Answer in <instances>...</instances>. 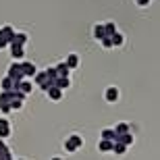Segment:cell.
Instances as JSON below:
<instances>
[{"label":"cell","instance_id":"obj_15","mask_svg":"<svg viewBox=\"0 0 160 160\" xmlns=\"http://www.w3.org/2000/svg\"><path fill=\"white\" fill-rule=\"evenodd\" d=\"M94 38L96 40H102V38H108L106 36V31H104V23H98L94 27Z\"/></svg>","mask_w":160,"mask_h":160},{"label":"cell","instance_id":"obj_5","mask_svg":"<svg viewBox=\"0 0 160 160\" xmlns=\"http://www.w3.org/2000/svg\"><path fill=\"white\" fill-rule=\"evenodd\" d=\"M104 100L106 102H117L119 100V88H114V85H110V88H106V92H104Z\"/></svg>","mask_w":160,"mask_h":160},{"label":"cell","instance_id":"obj_1","mask_svg":"<svg viewBox=\"0 0 160 160\" xmlns=\"http://www.w3.org/2000/svg\"><path fill=\"white\" fill-rule=\"evenodd\" d=\"M83 148V137L77 135V133H73V135H69L65 139V150L69 152V154H73V152H77V150Z\"/></svg>","mask_w":160,"mask_h":160},{"label":"cell","instance_id":"obj_7","mask_svg":"<svg viewBox=\"0 0 160 160\" xmlns=\"http://www.w3.org/2000/svg\"><path fill=\"white\" fill-rule=\"evenodd\" d=\"M11 135V123L6 119H0V139H6Z\"/></svg>","mask_w":160,"mask_h":160},{"label":"cell","instance_id":"obj_13","mask_svg":"<svg viewBox=\"0 0 160 160\" xmlns=\"http://www.w3.org/2000/svg\"><path fill=\"white\" fill-rule=\"evenodd\" d=\"M11 54L15 60H21L25 56V50H23V46H11Z\"/></svg>","mask_w":160,"mask_h":160},{"label":"cell","instance_id":"obj_4","mask_svg":"<svg viewBox=\"0 0 160 160\" xmlns=\"http://www.w3.org/2000/svg\"><path fill=\"white\" fill-rule=\"evenodd\" d=\"M25 42H27V33H12V38H11V42H8V46H25Z\"/></svg>","mask_w":160,"mask_h":160},{"label":"cell","instance_id":"obj_12","mask_svg":"<svg viewBox=\"0 0 160 160\" xmlns=\"http://www.w3.org/2000/svg\"><path fill=\"white\" fill-rule=\"evenodd\" d=\"M110 42H112V48L114 46H123L125 44V36L121 33V31H114L112 36H110Z\"/></svg>","mask_w":160,"mask_h":160},{"label":"cell","instance_id":"obj_8","mask_svg":"<svg viewBox=\"0 0 160 160\" xmlns=\"http://www.w3.org/2000/svg\"><path fill=\"white\" fill-rule=\"evenodd\" d=\"M112 143H114V139H100V142H98V150H100L102 154L112 152Z\"/></svg>","mask_w":160,"mask_h":160},{"label":"cell","instance_id":"obj_3","mask_svg":"<svg viewBox=\"0 0 160 160\" xmlns=\"http://www.w3.org/2000/svg\"><path fill=\"white\" fill-rule=\"evenodd\" d=\"M21 71H23V75L27 79H31L38 73V67L33 65V62H29V60H21Z\"/></svg>","mask_w":160,"mask_h":160},{"label":"cell","instance_id":"obj_26","mask_svg":"<svg viewBox=\"0 0 160 160\" xmlns=\"http://www.w3.org/2000/svg\"><path fill=\"white\" fill-rule=\"evenodd\" d=\"M0 40H4V38H2V29H0Z\"/></svg>","mask_w":160,"mask_h":160},{"label":"cell","instance_id":"obj_24","mask_svg":"<svg viewBox=\"0 0 160 160\" xmlns=\"http://www.w3.org/2000/svg\"><path fill=\"white\" fill-rule=\"evenodd\" d=\"M137 2V6H148L150 4V0H135Z\"/></svg>","mask_w":160,"mask_h":160},{"label":"cell","instance_id":"obj_23","mask_svg":"<svg viewBox=\"0 0 160 160\" xmlns=\"http://www.w3.org/2000/svg\"><path fill=\"white\" fill-rule=\"evenodd\" d=\"M46 75H48L50 79H54V77H56V71H54V67H50V69H46Z\"/></svg>","mask_w":160,"mask_h":160},{"label":"cell","instance_id":"obj_16","mask_svg":"<svg viewBox=\"0 0 160 160\" xmlns=\"http://www.w3.org/2000/svg\"><path fill=\"white\" fill-rule=\"evenodd\" d=\"M11 156H12V154H11V150L6 148V143L0 139V160H8Z\"/></svg>","mask_w":160,"mask_h":160},{"label":"cell","instance_id":"obj_14","mask_svg":"<svg viewBox=\"0 0 160 160\" xmlns=\"http://www.w3.org/2000/svg\"><path fill=\"white\" fill-rule=\"evenodd\" d=\"M65 62H67L69 69H77V67H79V56H77V54H69Z\"/></svg>","mask_w":160,"mask_h":160},{"label":"cell","instance_id":"obj_17","mask_svg":"<svg viewBox=\"0 0 160 160\" xmlns=\"http://www.w3.org/2000/svg\"><path fill=\"white\" fill-rule=\"evenodd\" d=\"M0 29H2V38H4L6 42H11L12 33H15V29H12V25H2Z\"/></svg>","mask_w":160,"mask_h":160},{"label":"cell","instance_id":"obj_19","mask_svg":"<svg viewBox=\"0 0 160 160\" xmlns=\"http://www.w3.org/2000/svg\"><path fill=\"white\" fill-rule=\"evenodd\" d=\"M0 85H2V89H4V92H8V89L15 88V81H12V79L8 77V75H6V77L2 79V83H0Z\"/></svg>","mask_w":160,"mask_h":160},{"label":"cell","instance_id":"obj_11","mask_svg":"<svg viewBox=\"0 0 160 160\" xmlns=\"http://www.w3.org/2000/svg\"><path fill=\"white\" fill-rule=\"evenodd\" d=\"M54 71H56V75H62V77H69V73H71V69L67 67V62H58V65L54 67Z\"/></svg>","mask_w":160,"mask_h":160},{"label":"cell","instance_id":"obj_25","mask_svg":"<svg viewBox=\"0 0 160 160\" xmlns=\"http://www.w3.org/2000/svg\"><path fill=\"white\" fill-rule=\"evenodd\" d=\"M6 46H8V42H6V40H0V50H4Z\"/></svg>","mask_w":160,"mask_h":160},{"label":"cell","instance_id":"obj_18","mask_svg":"<svg viewBox=\"0 0 160 160\" xmlns=\"http://www.w3.org/2000/svg\"><path fill=\"white\" fill-rule=\"evenodd\" d=\"M112 152L114 154H125V152H127V146H125L123 142H114L112 143Z\"/></svg>","mask_w":160,"mask_h":160},{"label":"cell","instance_id":"obj_21","mask_svg":"<svg viewBox=\"0 0 160 160\" xmlns=\"http://www.w3.org/2000/svg\"><path fill=\"white\" fill-rule=\"evenodd\" d=\"M104 31H106V36L110 38V36L114 33V31H119V29H117V25H114L112 21H108V23H104Z\"/></svg>","mask_w":160,"mask_h":160},{"label":"cell","instance_id":"obj_6","mask_svg":"<svg viewBox=\"0 0 160 160\" xmlns=\"http://www.w3.org/2000/svg\"><path fill=\"white\" fill-rule=\"evenodd\" d=\"M46 94H48V98H50V100L58 102L60 98H62V89H60V88H56V85H50V88L46 89Z\"/></svg>","mask_w":160,"mask_h":160},{"label":"cell","instance_id":"obj_2","mask_svg":"<svg viewBox=\"0 0 160 160\" xmlns=\"http://www.w3.org/2000/svg\"><path fill=\"white\" fill-rule=\"evenodd\" d=\"M6 75L12 79V81L17 83V81H21V79L25 77L23 75V71H21V60H15L11 67H8V71H6Z\"/></svg>","mask_w":160,"mask_h":160},{"label":"cell","instance_id":"obj_22","mask_svg":"<svg viewBox=\"0 0 160 160\" xmlns=\"http://www.w3.org/2000/svg\"><path fill=\"white\" fill-rule=\"evenodd\" d=\"M102 44V48H112V42H110V38H102V40H98Z\"/></svg>","mask_w":160,"mask_h":160},{"label":"cell","instance_id":"obj_10","mask_svg":"<svg viewBox=\"0 0 160 160\" xmlns=\"http://www.w3.org/2000/svg\"><path fill=\"white\" fill-rule=\"evenodd\" d=\"M112 129H114V137H117V135H123V133L131 131V127H129V123H117Z\"/></svg>","mask_w":160,"mask_h":160},{"label":"cell","instance_id":"obj_20","mask_svg":"<svg viewBox=\"0 0 160 160\" xmlns=\"http://www.w3.org/2000/svg\"><path fill=\"white\" fill-rule=\"evenodd\" d=\"M100 137H102V139H114V129H112V127H106V129H102Z\"/></svg>","mask_w":160,"mask_h":160},{"label":"cell","instance_id":"obj_9","mask_svg":"<svg viewBox=\"0 0 160 160\" xmlns=\"http://www.w3.org/2000/svg\"><path fill=\"white\" fill-rule=\"evenodd\" d=\"M54 85L65 92V89L71 85V79H69V77H62V75H56V77H54Z\"/></svg>","mask_w":160,"mask_h":160}]
</instances>
